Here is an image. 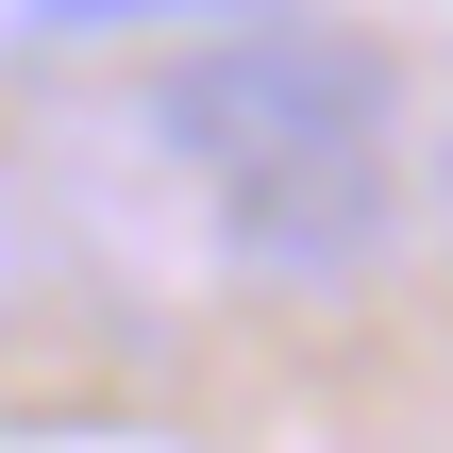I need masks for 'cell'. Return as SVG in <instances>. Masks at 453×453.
Returning <instances> with one entry per match:
<instances>
[{"instance_id": "cell-4", "label": "cell", "mask_w": 453, "mask_h": 453, "mask_svg": "<svg viewBox=\"0 0 453 453\" xmlns=\"http://www.w3.org/2000/svg\"><path fill=\"white\" fill-rule=\"evenodd\" d=\"M437 235H453V134H437Z\"/></svg>"}, {"instance_id": "cell-2", "label": "cell", "mask_w": 453, "mask_h": 453, "mask_svg": "<svg viewBox=\"0 0 453 453\" xmlns=\"http://www.w3.org/2000/svg\"><path fill=\"white\" fill-rule=\"evenodd\" d=\"M387 219H403L387 151H286V168L219 185V269L235 286H353V269H387Z\"/></svg>"}, {"instance_id": "cell-3", "label": "cell", "mask_w": 453, "mask_h": 453, "mask_svg": "<svg viewBox=\"0 0 453 453\" xmlns=\"http://www.w3.org/2000/svg\"><path fill=\"white\" fill-rule=\"evenodd\" d=\"M34 269H50V219H34V185H17V168H0V319H17V303H34Z\"/></svg>"}, {"instance_id": "cell-1", "label": "cell", "mask_w": 453, "mask_h": 453, "mask_svg": "<svg viewBox=\"0 0 453 453\" xmlns=\"http://www.w3.org/2000/svg\"><path fill=\"white\" fill-rule=\"evenodd\" d=\"M387 101H403L387 34L235 17V34H202V50H168V67L134 84V134H151L168 168L235 185V168H286V151H387Z\"/></svg>"}]
</instances>
